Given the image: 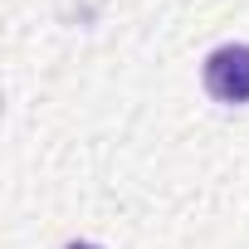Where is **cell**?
Wrapping results in <instances>:
<instances>
[{
    "label": "cell",
    "instance_id": "cell-2",
    "mask_svg": "<svg viewBox=\"0 0 249 249\" xmlns=\"http://www.w3.org/2000/svg\"><path fill=\"white\" fill-rule=\"evenodd\" d=\"M64 249H98V244H88V239H73V244H64Z\"/></svg>",
    "mask_w": 249,
    "mask_h": 249
},
{
    "label": "cell",
    "instance_id": "cell-1",
    "mask_svg": "<svg viewBox=\"0 0 249 249\" xmlns=\"http://www.w3.org/2000/svg\"><path fill=\"white\" fill-rule=\"evenodd\" d=\"M200 78L215 103H249V44H220L205 59Z\"/></svg>",
    "mask_w": 249,
    "mask_h": 249
}]
</instances>
